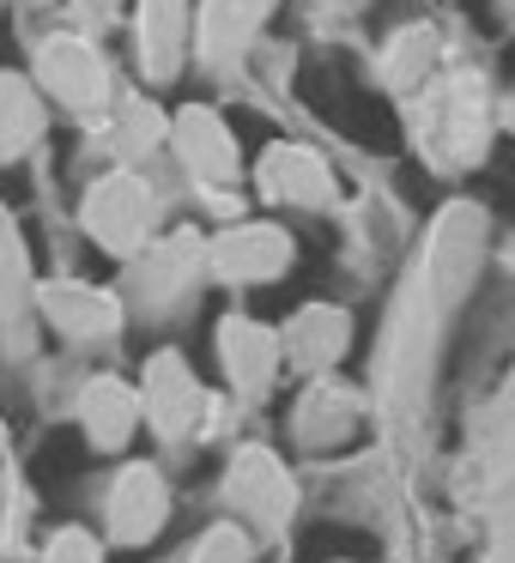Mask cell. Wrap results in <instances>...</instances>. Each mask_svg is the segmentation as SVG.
Returning <instances> with one entry per match:
<instances>
[{
  "label": "cell",
  "instance_id": "cell-1",
  "mask_svg": "<svg viewBox=\"0 0 515 563\" xmlns=\"http://www.w3.org/2000/svg\"><path fill=\"white\" fill-rule=\"evenodd\" d=\"M79 224L98 249L110 255H146V236L158 224V200H152V183L140 170H110L86 188V207H79Z\"/></svg>",
  "mask_w": 515,
  "mask_h": 563
},
{
  "label": "cell",
  "instance_id": "cell-2",
  "mask_svg": "<svg viewBox=\"0 0 515 563\" xmlns=\"http://www.w3.org/2000/svg\"><path fill=\"white\" fill-rule=\"evenodd\" d=\"M37 86L74 115H98L110 103V62L86 31H62V37L37 43Z\"/></svg>",
  "mask_w": 515,
  "mask_h": 563
},
{
  "label": "cell",
  "instance_id": "cell-3",
  "mask_svg": "<svg viewBox=\"0 0 515 563\" xmlns=\"http://www.w3.org/2000/svg\"><path fill=\"white\" fill-rule=\"evenodd\" d=\"M292 236L267 219H249V224H231L207 243V273L219 285H267L292 267Z\"/></svg>",
  "mask_w": 515,
  "mask_h": 563
},
{
  "label": "cell",
  "instance_id": "cell-4",
  "mask_svg": "<svg viewBox=\"0 0 515 563\" xmlns=\"http://www.w3.org/2000/svg\"><path fill=\"white\" fill-rule=\"evenodd\" d=\"M255 188L261 200H273V207H333V195H340V176H333V164L321 158L316 146H297V140H280V146L261 152L255 164Z\"/></svg>",
  "mask_w": 515,
  "mask_h": 563
},
{
  "label": "cell",
  "instance_id": "cell-5",
  "mask_svg": "<svg viewBox=\"0 0 515 563\" xmlns=\"http://www.w3.org/2000/svg\"><path fill=\"white\" fill-rule=\"evenodd\" d=\"M171 152L183 158V170L207 188H224L237 170H243V152H237V134L212 103H183L171 115Z\"/></svg>",
  "mask_w": 515,
  "mask_h": 563
},
{
  "label": "cell",
  "instance_id": "cell-6",
  "mask_svg": "<svg viewBox=\"0 0 515 563\" xmlns=\"http://www.w3.org/2000/svg\"><path fill=\"white\" fill-rule=\"evenodd\" d=\"M479 255H485V212L467 207V200H454V207H442L437 231H430V249H425V291L430 297H454L467 279H473Z\"/></svg>",
  "mask_w": 515,
  "mask_h": 563
},
{
  "label": "cell",
  "instance_id": "cell-7",
  "mask_svg": "<svg viewBox=\"0 0 515 563\" xmlns=\"http://www.w3.org/2000/svg\"><path fill=\"white\" fill-rule=\"evenodd\" d=\"M140 400H146V418L158 424V437H188V430L207 418L212 394L195 382L183 352H152L146 357V382H140Z\"/></svg>",
  "mask_w": 515,
  "mask_h": 563
},
{
  "label": "cell",
  "instance_id": "cell-8",
  "mask_svg": "<svg viewBox=\"0 0 515 563\" xmlns=\"http://www.w3.org/2000/svg\"><path fill=\"white\" fill-rule=\"evenodd\" d=\"M37 303H43V316H50V328L67 333V340H110V333H122V321H128L122 297L103 291V285H86V279L37 285Z\"/></svg>",
  "mask_w": 515,
  "mask_h": 563
},
{
  "label": "cell",
  "instance_id": "cell-9",
  "mask_svg": "<svg viewBox=\"0 0 515 563\" xmlns=\"http://www.w3.org/2000/svg\"><path fill=\"white\" fill-rule=\"evenodd\" d=\"M212 340H219L224 382H231L243 400H255V394L273 388V369H280V352H285L280 328H267V321H255V316H224Z\"/></svg>",
  "mask_w": 515,
  "mask_h": 563
},
{
  "label": "cell",
  "instance_id": "cell-10",
  "mask_svg": "<svg viewBox=\"0 0 515 563\" xmlns=\"http://www.w3.org/2000/svg\"><path fill=\"white\" fill-rule=\"evenodd\" d=\"M267 19H273V0H200L195 7V49L207 55V67H237L255 49Z\"/></svg>",
  "mask_w": 515,
  "mask_h": 563
},
{
  "label": "cell",
  "instance_id": "cell-11",
  "mask_svg": "<svg viewBox=\"0 0 515 563\" xmlns=\"http://www.w3.org/2000/svg\"><path fill=\"white\" fill-rule=\"evenodd\" d=\"M188 37H195V0H140L134 7V43H140L146 79L171 86V79L183 74Z\"/></svg>",
  "mask_w": 515,
  "mask_h": 563
},
{
  "label": "cell",
  "instance_id": "cell-12",
  "mask_svg": "<svg viewBox=\"0 0 515 563\" xmlns=\"http://www.w3.org/2000/svg\"><path fill=\"white\" fill-rule=\"evenodd\" d=\"M164 515H171V485H164L158 466H146V461L122 466V478L110 490V533L122 545H146L164 527Z\"/></svg>",
  "mask_w": 515,
  "mask_h": 563
},
{
  "label": "cell",
  "instance_id": "cell-13",
  "mask_svg": "<svg viewBox=\"0 0 515 563\" xmlns=\"http://www.w3.org/2000/svg\"><path fill=\"white\" fill-rule=\"evenodd\" d=\"M231 503L255 527H285V515H292V478H285V466L267 449H243L231 461Z\"/></svg>",
  "mask_w": 515,
  "mask_h": 563
},
{
  "label": "cell",
  "instance_id": "cell-14",
  "mask_svg": "<svg viewBox=\"0 0 515 563\" xmlns=\"http://www.w3.org/2000/svg\"><path fill=\"white\" fill-rule=\"evenodd\" d=\"M140 412H146V400H140V388H128L122 376H91L86 394H79V430H86L98 449H122V442L134 437Z\"/></svg>",
  "mask_w": 515,
  "mask_h": 563
},
{
  "label": "cell",
  "instance_id": "cell-15",
  "mask_svg": "<svg viewBox=\"0 0 515 563\" xmlns=\"http://www.w3.org/2000/svg\"><path fill=\"white\" fill-rule=\"evenodd\" d=\"M285 357H292L297 369H328L333 357L346 352V340H352V321H346V309L333 303H304L292 321H285Z\"/></svg>",
  "mask_w": 515,
  "mask_h": 563
},
{
  "label": "cell",
  "instance_id": "cell-16",
  "mask_svg": "<svg viewBox=\"0 0 515 563\" xmlns=\"http://www.w3.org/2000/svg\"><path fill=\"white\" fill-rule=\"evenodd\" d=\"M50 128V110H43V86L25 74H0V164L25 158L31 146Z\"/></svg>",
  "mask_w": 515,
  "mask_h": 563
},
{
  "label": "cell",
  "instance_id": "cell-17",
  "mask_svg": "<svg viewBox=\"0 0 515 563\" xmlns=\"http://www.w3.org/2000/svg\"><path fill=\"white\" fill-rule=\"evenodd\" d=\"M358 388L352 382H316V388L304 394V406H297V430H304L309 442H340L346 430L358 424Z\"/></svg>",
  "mask_w": 515,
  "mask_h": 563
},
{
  "label": "cell",
  "instance_id": "cell-18",
  "mask_svg": "<svg viewBox=\"0 0 515 563\" xmlns=\"http://www.w3.org/2000/svg\"><path fill=\"white\" fill-rule=\"evenodd\" d=\"M31 303V255H25V231H19L13 207L0 200V316L19 321Z\"/></svg>",
  "mask_w": 515,
  "mask_h": 563
},
{
  "label": "cell",
  "instance_id": "cell-19",
  "mask_svg": "<svg viewBox=\"0 0 515 563\" xmlns=\"http://www.w3.org/2000/svg\"><path fill=\"white\" fill-rule=\"evenodd\" d=\"M122 146L128 152L171 146V115H158V103L146 98H122Z\"/></svg>",
  "mask_w": 515,
  "mask_h": 563
},
{
  "label": "cell",
  "instance_id": "cell-20",
  "mask_svg": "<svg viewBox=\"0 0 515 563\" xmlns=\"http://www.w3.org/2000/svg\"><path fill=\"white\" fill-rule=\"evenodd\" d=\"M430 49H437V37H430L425 25H413V31H401L394 37V55H388V79L394 86H406V67H413V79L430 67Z\"/></svg>",
  "mask_w": 515,
  "mask_h": 563
},
{
  "label": "cell",
  "instance_id": "cell-21",
  "mask_svg": "<svg viewBox=\"0 0 515 563\" xmlns=\"http://www.w3.org/2000/svg\"><path fill=\"white\" fill-rule=\"evenodd\" d=\"M195 563H249V533L243 527H212V533L200 539Z\"/></svg>",
  "mask_w": 515,
  "mask_h": 563
},
{
  "label": "cell",
  "instance_id": "cell-22",
  "mask_svg": "<svg viewBox=\"0 0 515 563\" xmlns=\"http://www.w3.org/2000/svg\"><path fill=\"white\" fill-rule=\"evenodd\" d=\"M116 19H122V0H74V25L86 31V37H98V31H110Z\"/></svg>",
  "mask_w": 515,
  "mask_h": 563
},
{
  "label": "cell",
  "instance_id": "cell-23",
  "mask_svg": "<svg viewBox=\"0 0 515 563\" xmlns=\"http://www.w3.org/2000/svg\"><path fill=\"white\" fill-rule=\"evenodd\" d=\"M43 563H98V545H91V533H55V545H50V558Z\"/></svg>",
  "mask_w": 515,
  "mask_h": 563
},
{
  "label": "cell",
  "instance_id": "cell-24",
  "mask_svg": "<svg viewBox=\"0 0 515 563\" xmlns=\"http://www.w3.org/2000/svg\"><path fill=\"white\" fill-rule=\"evenodd\" d=\"M333 7H358V0H333Z\"/></svg>",
  "mask_w": 515,
  "mask_h": 563
},
{
  "label": "cell",
  "instance_id": "cell-25",
  "mask_svg": "<svg viewBox=\"0 0 515 563\" xmlns=\"http://www.w3.org/2000/svg\"><path fill=\"white\" fill-rule=\"evenodd\" d=\"M31 7H50V0H31Z\"/></svg>",
  "mask_w": 515,
  "mask_h": 563
}]
</instances>
